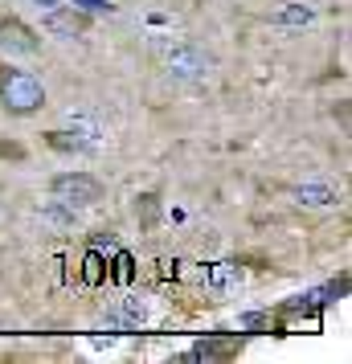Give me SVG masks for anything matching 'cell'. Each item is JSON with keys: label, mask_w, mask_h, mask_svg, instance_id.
<instances>
[{"label": "cell", "mask_w": 352, "mask_h": 364, "mask_svg": "<svg viewBox=\"0 0 352 364\" xmlns=\"http://www.w3.org/2000/svg\"><path fill=\"white\" fill-rule=\"evenodd\" d=\"M0 107H4V115H13V119L37 115L46 107L41 78L29 74V70H17V66H9V62H0Z\"/></svg>", "instance_id": "6da1fadb"}, {"label": "cell", "mask_w": 352, "mask_h": 364, "mask_svg": "<svg viewBox=\"0 0 352 364\" xmlns=\"http://www.w3.org/2000/svg\"><path fill=\"white\" fill-rule=\"evenodd\" d=\"M0 160L21 164V160H29V151H25V144H17V139H0Z\"/></svg>", "instance_id": "7c38bea8"}, {"label": "cell", "mask_w": 352, "mask_h": 364, "mask_svg": "<svg viewBox=\"0 0 352 364\" xmlns=\"http://www.w3.org/2000/svg\"><path fill=\"white\" fill-rule=\"evenodd\" d=\"M234 274H238V262H218V266H209V274H205V279H209L213 291H225V287L234 282Z\"/></svg>", "instance_id": "30bf717a"}, {"label": "cell", "mask_w": 352, "mask_h": 364, "mask_svg": "<svg viewBox=\"0 0 352 364\" xmlns=\"http://www.w3.org/2000/svg\"><path fill=\"white\" fill-rule=\"evenodd\" d=\"M50 197L66 209H86V205H99L107 197V184L90 172H58L50 181Z\"/></svg>", "instance_id": "7a4b0ae2"}, {"label": "cell", "mask_w": 352, "mask_h": 364, "mask_svg": "<svg viewBox=\"0 0 352 364\" xmlns=\"http://www.w3.org/2000/svg\"><path fill=\"white\" fill-rule=\"evenodd\" d=\"M0 50L17 53V58H33V53H41V33L21 17H0Z\"/></svg>", "instance_id": "277c9868"}, {"label": "cell", "mask_w": 352, "mask_h": 364, "mask_svg": "<svg viewBox=\"0 0 352 364\" xmlns=\"http://www.w3.org/2000/svg\"><path fill=\"white\" fill-rule=\"evenodd\" d=\"M295 200L311 205V209H324V205H336V188L332 184H299L295 188Z\"/></svg>", "instance_id": "9c48e42d"}, {"label": "cell", "mask_w": 352, "mask_h": 364, "mask_svg": "<svg viewBox=\"0 0 352 364\" xmlns=\"http://www.w3.org/2000/svg\"><path fill=\"white\" fill-rule=\"evenodd\" d=\"M135 221H139V230L144 233H151L160 221H164V197H160L156 188L135 197Z\"/></svg>", "instance_id": "52a82bcc"}, {"label": "cell", "mask_w": 352, "mask_h": 364, "mask_svg": "<svg viewBox=\"0 0 352 364\" xmlns=\"http://www.w3.org/2000/svg\"><path fill=\"white\" fill-rule=\"evenodd\" d=\"M164 66H168V74H176V78H205L209 58L197 53L193 46H172V50L164 53Z\"/></svg>", "instance_id": "8992f818"}, {"label": "cell", "mask_w": 352, "mask_h": 364, "mask_svg": "<svg viewBox=\"0 0 352 364\" xmlns=\"http://www.w3.org/2000/svg\"><path fill=\"white\" fill-rule=\"evenodd\" d=\"M74 4H86L82 13H90V17H95V13H111V4H107V0H74Z\"/></svg>", "instance_id": "5bb4252c"}, {"label": "cell", "mask_w": 352, "mask_h": 364, "mask_svg": "<svg viewBox=\"0 0 352 364\" xmlns=\"http://www.w3.org/2000/svg\"><path fill=\"white\" fill-rule=\"evenodd\" d=\"M86 282H102V258H99V254H90V258H86Z\"/></svg>", "instance_id": "4fadbf2b"}, {"label": "cell", "mask_w": 352, "mask_h": 364, "mask_svg": "<svg viewBox=\"0 0 352 364\" xmlns=\"http://www.w3.org/2000/svg\"><path fill=\"white\" fill-rule=\"evenodd\" d=\"M246 348V336H205L185 352V360H238Z\"/></svg>", "instance_id": "5b68a950"}, {"label": "cell", "mask_w": 352, "mask_h": 364, "mask_svg": "<svg viewBox=\"0 0 352 364\" xmlns=\"http://www.w3.org/2000/svg\"><path fill=\"white\" fill-rule=\"evenodd\" d=\"M41 139H46V148H50V151H62V156H78V151L90 148L78 132H46Z\"/></svg>", "instance_id": "ba28073f"}, {"label": "cell", "mask_w": 352, "mask_h": 364, "mask_svg": "<svg viewBox=\"0 0 352 364\" xmlns=\"http://www.w3.org/2000/svg\"><path fill=\"white\" fill-rule=\"evenodd\" d=\"M311 17H316V13H311L307 4H287L274 21H279V25H311Z\"/></svg>", "instance_id": "8fae6325"}, {"label": "cell", "mask_w": 352, "mask_h": 364, "mask_svg": "<svg viewBox=\"0 0 352 364\" xmlns=\"http://www.w3.org/2000/svg\"><path fill=\"white\" fill-rule=\"evenodd\" d=\"M90 25H95V17L90 13H82V9H62V4H53L50 13L41 17V29L50 37H58V41H78V37L90 33Z\"/></svg>", "instance_id": "3957f363"}]
</instances>
